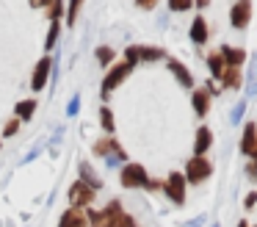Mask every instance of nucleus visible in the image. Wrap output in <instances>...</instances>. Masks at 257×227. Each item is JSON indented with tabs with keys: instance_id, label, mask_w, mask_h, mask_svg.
Masks as SVG:
<instances>
[{
	"instance_id": "obj_1",
	"label": "nucleus",
	"mask_w": 257,
	"mask_h": 227,
	"mask_svg": "<svg viewBox=\"0 0 257 227\" xmlns=\"http://www.w3.org/2000/svg\"><path fill=\"white\" fill-rule=\"evenodd\" d=\"M210 172H213L210 161H207V158H199V155H194V158L185 164V180L194 183V186H199V183H205L207 177H210Z\"/></svg>"
},
{
	"instance_id": "obj_2",
	"label": "nucleus",
	"mask_w": 257,
	"mask_h": 227,
	"mask_svg": "<svg viewBox=\"0 0 257 227\" xmlns=\"http://www.w3.org/2000/svg\"><path fill=\"white\" fill-rule=\"evenodd\" d=\"M133 66L136 64H130V61H122V64H113L111 66V72H108L105 81H102V100H108V94H111L113 89H116L119 83H122L130 72H133Z\"/></svg>"
},
{
	"instance_id": "obj_3",
	"label": "nucleus",
	"mask_w": 257,
	"mask_h": 227,
	"mask_svg": "<svg viewBox=\"0 0 257 227\" xmlns=\"http://www.w3.org/2000/svg\"><path fill=\"white\" fill-rule=\"evenodd\" d=\"M147 183H150V177H147L141 164H124L122 166V186L124 188H139V186H147Z\"/></svg>"
},
{
	"instance_id": "obj_4",
	"label": "nucleus",
	"mask_w": 257,
	"mask_h": 227,
	"mask_svg": "<svg viewBox=\"0 0 257 227\" xmlns=\"http://www.w3.org/2000/svg\"><path fill=\"white\" fill-rule=\"evenodd\" d=\"M91 199H94V188H89L83 180L69 186V202H72V208H86V205H91Z\"/></svg>"
},
{
	"instance_id": "obj_5",
	"label": "nucleus",
	"mask_w": 257,
	"mask_h": 227,
	"mask_svg": "<svg viewBox=\"0 0 257 227\" xmlns=\"http://www.w3.org/2000/svg\"><path fill=\"white\" fill-rule=\"evenodd\" d=\"M166 194L172 202L183 205L185 202V177L180 175V172H172V175L166 177Z\"/></svg>"
},
{
	"instance_id": "obj_6",
	"label": "nucleus",
	"mask_w": 257,
	"mask_h": 227,
	"mask_svg": "<svg viewBox=\"0 0 257 227\" xmlns=\"http://www.w3.org/2000/svg\"><path fill=\"white\" fill-rule=\"evenodd\" d=\"M163 50L161 47H127V61L130 64H139V61H158L163 58Z\"/></svg>"
},
{
	"instance_id": "obj_7",
	"label": "nucleus",
	"mask_w": 257,
	"mask_h": 227,
	"mask_svg": "<svg viewBox=\"0 0 257 227\" xmlns=\"http://www.w3.org/2000/svg\"><path fill=\"white\" fill-rule=\"evenodd\" d=\"M249 17H251L249 0H238V3L232 6V11H229V22H232V28H238V31L249 25Z\"/></svg>"
},
{
	"instance_id": "obj_8",
	"label": "nucleus",
	"mask_w": 257,
	"mask_h": 227,
	"mask_svg": "<svg viewBox=\"0 0 257 227\" xmlns=\"http://www.w3.org/2000/svg\"><path fill=\"white\" fill-rule=\"evenodd\" d=\"M50 66H53V61L47 58V55L39 61V64H36V69H34V78H31V89H34V92H42V89H45L47 78H50Z\"/></svg>"
},
{
	"instance_id": "obj_9",
	"label": "nucleus",
	"mask_w": 257,
	"mask_h": 227,
	"mask_svg": "<svg viewBox=\"0 0 257 227\" xmlns=\"http://www.w3.org/2000/svg\"><path fill=\"white\" fill-rule=\"evenodd\" d=\"M58 227H89V213H83L80 208H69L64 210Z\"/></svg>"
},
{
	"instance_id": "obj_10",
	"label": "nucleus",
	"mask_w": 257,
	"mask_h": 227,
	"mask_svg": "<svg viewBox=\"0 0 257 227\" xmlns=\"http://www.w3.org/2000/svg\"><path fill=\"white\" fill-rule=\"evenodd\" d=\"M240 149H243L246 155H251V158L257 161V125H246L243 127V138H240Z\"/></svg>"
},
{
	"instance_id": "obj_11",
	"label": "nucleus",
	"mask_w": 257,
	"mask_h": 227,
	"mask_svg": "<svg viewBox=\"0 0 257 227\" xmlns=\"http://www.w3.org/2000/svg\"><path fill=\"white\" fill-rule=\"evenodd\" d=\"M218 53H221L224 64H227V66H235V69H238V66L246 61V53H243L240 47H229V44H221V50H218Z\"/></svg>"
},
{
	"instance_id": "obj_12",
	"label": "nucleus",
	"mask_w": 257,
	"mask_h": 227,
	"mask_svg": "<svg viewBox=\"0 0 257 227\" xmlns=\"http://www.w3.org/2000/svg\"><path fill=\"white\" fill-rule=\"evenodd\" d=\"M169 69H172V75L180 81V86H185V89H191V86H194V75L188 72V66H185L183 61H177V58H174V61H169Z\"/></svg>"
},
{
	"instance_id": "obj_13",
	"label": "nucleus",
	"mask_w": 257,
	"mask_h": 227,
	"mask_svg": "<svg viewBox=\"0 0 257 227\" xmlns=\"http://www.w3.org/2000/svg\"><path fill=\"white\" fill-rule=\"evenodd\" d=\"M210 144H213L210 127H199V130H196V138H194V153L199 155V158H205V153L210 149Z\"/></svg>"
},
{
	"instance_id": "obj_14",
	"label": "nucleus",
	"mask_w": 257,
	"mask_h": 227,
	"mask_svg": "<svg viewBox=\"0 0 257 227\" xmlns=\"http://www.w3.org/2000/svg\"><path fill=\"white\" fill-rule=\"evenodd\" d=\"M207 108H210V92H207L205 86H199V89L194 92V111H196L199 116H205Z\"/></svg>"
},
{
	"instance_id": "obj_15",
	"label": "nucleus",
	"mask_w": 257,
	"mask_h": 227,
	"mask_svg": "<svg viewBox=\"0 0 257 227\" xmlns=\"http://www.w3.org/2000/svg\"><path fill=\"white\" fill-rule=\"evenodd\" d=\"M246 97H257V53L249 61V75H246Z\"/></svg>"
},
{
	"instance_id": "obj_16",
	"label": "nucleus",
	"mask_w": 257,
	"mask_h": 227,
	"mask_svg": "<svg viewBox=\"0 0 257 227\" xmlns=\"http://www.w3.org/2000/svg\"><path fill=\"white\" fill-rule=\"evenodd\" d=\"M191 39H194L196 44L207 42V22H205V17H196V20L191 22Z\"/></svg>"
},
{
	"instance_id": "obj_17",
	"label": "nucleus",
	"mask_w": 257,
	"mask_h": 227,
	"mask_svg": "<svg viewBox=\"0 0 257 227\" xmlns=\"http://www.w3.org/2000/svg\"><path fill=\"white\" fill-rule=\"evenodd\" d=\"M94 153L102 155V158H108V155H113V153H122V147H119L111 136H105V138H100V141L94 144Z\"/></svg>"
},
{
	"instance_id": "obj_18",
	"label": "nucleus",
	"mask_w": 257,
	"mask_h": 227,
	"mask_svg": "<svg viewBox=\"0 0 257 227\" xmlns=\"http://www.w3.org/2000/svg\"><path fill=\"white\" fill-rule=\"evenodd\" d=\"M78 169H80V180H83V183H86V186H89V188H94V191H97V188L102 186V180H100V177L94 175V169H91V166L86 164V161H83V164L78 166Z\"/></svg>"
},
{
	"instance_id": "obj_19",
	"label": "nucleus",
	"mask_w": 257,
	"mask_h": 227,
	"mask_svg": "<svg viewBox=\"0 0 257 227\" xmlns=\"http://www.w3.org/2000/svg\"><path fill=\"white\" fill-rule=\"evenodd\" d=\"M207 66H210V72H213V81H221L224 69H227L221 53H210V55H207Z\"/></svg>"
},
{
	"instance_id": "obj_20",
	"label": "nucleus",
	"mask_w": 257,
	"mask_h": 227,
	"mask_svg": "<svg viewBox=\"0 0 257 227\" xmlns=\"http://www.w3.org/2000/svg\"><path fill=\"white\" fill-rule=\"evenodd\" d=\"M100 122H102V130H105L108 136L116 130V122H113V114H111V108H108V105H102V108H100Z\"/></svg>"
},
{
	"instance_id": "obj_21",
	"label": "nucleus",
	"mask_w": 257,
	"mask_h": 227,
	"mask_svg": "<svg viewBox=\"0 0 257 227\" xmlns=\"http://www.w3.org/2000/svg\"><path fill=\"white\" fill-rule=\"evenodd\" d=\"M17 116L20 119H31L34 116V111H36V100H23V103H17Z\"/></svg>"
},
{
	"instance_id": "obj_22",
	"label": "nucleus",
	"mask_w": 257,
	"mask_h": 227,
	"mask_svg": "<svg viewBox=\"0 0 257 227\" xmlns=\"http://www.w3.org/2000/svg\"><path fill=\"white\" fill-rule=\"evenodd\" d=\"M221 83H227L229 89H238L240 83V75H238V69H235V66H227V69H224V75H221Z\"/></svg>"
},
{
	"instance_id": "obj_23",
	"label": "nucleus",
	"mask_w": 257,
	"mask_h": 227,
	"mask_svg": "<svg viewBox=\"0 0 257 227\" xmlns=\"http://www.w3.org/2000/svg\"><path fill=\"white\" fill-rule=\"evenodd\" d=\"M42 6H45L47 17L53 22H58V17H61V0H42Z\"/></svg>"
},
{
	"instance_id": "obj_24",
	"label": "nucleus",
	"mask_w": 257,
	"mask_h": 227,
	"mask_svg": "<svg viewBox=\"0 0 257 227\" xmlns=\"http://www.w3.org/2000/svg\"><path fill=\"white\" fill-rule=\"evenodd\" d=\"M97 61H100L102 66H108L113 61V50L111 47H97Z\"/></svg>"
},
{
	"instance_id": "obj_25",
	"label": "nucleus",
	"mask_w": 257,
	"mask_h": 227,
	"mask_svg": "<svg viewBox=\"0 0 257 227\" xmlns=\"http://www.w3.org/2000/svg\"><path fill=\"white\" fill-rule=\"evenodd\" d=\"M58 31H61V25L58 22H53L50 31H47V39H45V47H53V44L58 42Z\"/></svg>"
},
{
	"instance_id": "obj_26",
	"label": "nucleus",
	"mask_w": 257,
	"mask_h": 227,
	"mask_svg": "<svg viewBox=\"0 0 257 227\" xmlns=\"http://www.w3.org/2000/svg\"><path fill=\"white\" fill-rule=\"evenodd\" d=\"M83 0H69V11H67V25H75V17H78V9Z\"/></svg>"
},
{
	"instance_id": "obj_27",
	"label": "nucleus",
	"mask_w": 257,
	"mask_h": 227,
	"mask_svg": "<svg viewBox=\"0 0 257 227\" xmlns=\"http://www.w3.org/2000/svg\"><path fill=\"white\" fill-rule=\"evenodd\" d=\"M243 111H246V100H243V103H238V105L232 108V114H229V122H232V125H238V122L243 119Z\"/></svg>"
},
{
	"instance_id": "obj_28",
	"label": "nucleus",
	"mask_w": 257,
	"mask_h": 227,
	"mask_svg": "<svg viewBox=\"0 0 257 227\" xmlns=\"http://www.w3.org/2000/svg\"><path fill=\"white\" fill-rule=\"evenodd\" d=\"M194 6V0H169V9L172 11H188Z\"/></svg>"
},
{
	"instance_id": "obj_29",
	"label": "nucleus",
	"mask_w": 257,
	"mask_h": 227,
	"mask_svg": "<svg viewBox=\"0 0 257 227\" xmlns=\"http://www.w3.org/2000/svg\"><path fill=\"white\" fill-rule=\"evenodd\" d=\"M80 111V94H75L72 100H69V105H67V116H75Z\"/></svg>"
},
{
	"instance_id": "obj_30",
	"label": "nucleus",
	"mask_w": 257,
	"mask_h": 227,
	"mask_svg": "<svg viewBox=\"0 0 257 227\" xmlns=\"http://www.w3.org/2000/svg\"><path fill=\"white\" fill-rule=\"evenodd\" d=\"M122 161H124V149H122V153H113V155H108V158H105V164H108V166H119Z\"/></svg>"
},
{
	"instance_id": "obj_31",
	"label": "nucleus",
	"mask_w": 257,
	"mask_h": 227,
	"mask_svg": "<svg viewBox=\"0 0 257 227\" xmlns=\"http://www.w3.org/2000/svg\"><path fill=\"white\" fill-rule=\"evenodd\" d=\"M17 130H20V119H12V122L6 125V130H3V136H14Z\"/></svg>"
},
{
	"instance_id": "obj_32",
	"label": "nucleus",
	"mask_w": 257,
	"mask_h": 227,
	"mask_svg": "<svg viewBox=\"0 0 257 227\" xmlns=\"http://www.w3.org/2000/svg\"><path fill=\"white\" fill-rule=\"evenodd\" d=\"M246 172H249V180H257V161H251V164L246 166Z\"/></svg>"
},
{
	"instance_id": "obj_33",
	"label": "nucleus",
	"mask_w": 257,
	"mask_h": 227,
	"mask_svg": "<svg viewBox=\"0 0 257 227\" xmlns=\"http://www.w3.org/2000/svg\"><path fill=\"white\" fill-rule=\"evenodd\" d=\"M136 3H139L141 9H155V6H158V0H136Z\"/></svg>"
},
{
	"instance_id": "obj_34",
	"label": "nucleus",
	"mask_w": 257,
	"mask_h": 227,
	"mask_svg": "<svg viewBox=\"0 0 257 227\" xmlns=\"http://www.w3.org/2000/svg\"><path fill=\"white\" fill-rule=\"evenodd\" d=\"M36 155H39V147H34V149H31V153H28V155H25V158H23V164H31V161H34Z\"/></svg>"
},
{
	"instance_id": "obj_35",
	"label": "nucleus",
	"mask_w": 257,
	"mask_h": 227,
	"mask_svg": "<svg viewBox=\"0 0 257 227\" xmlns=\"http://www.w3.org/2000/svg\"><path fill=\"white\" fill-rule=\"evenodd\" d=\"M257 205V191H251L249 197H246V208H254Z\"/></svg>"
},
{
	"instance_id": "obj_36",
	"label": "nucleus",
	"mask_w": 257,
	"mask_h": 227,
	"mask_svg": "<svg viewBox=\"0 0 257 227\" xmlns=\"http://www.w3.org/2000/svg\"><path fill=\"white\" fill-rule=\"evenodd\" d=\"M202 224H205V219H202V216H199V219H194V221H188V224H185V227H202Z\"/></svg>"
},
{
	"instance_id": "obj_37",
	"label": "nucleus",
	"mask_w": 257,
	"mask_h": 227,
	"mask_svg": "<svg viewBox=\"0 0 257 227\" xmlns=\"http://www.w3.org/2000/svg\"><path fill=\"white\" fill-rule=\"evenodd\" d=\"M31 6H34V9H42V0H31Z\"/></svg>"
},
{
	"instance_id": "obj_38",
	"label": "nucleus",
	"mask_w": 257,
	"mask_h": 227,
	"mask_svg": "<svg viewBox=\"0 0 257 227\" xmlns=\"http://www.w3.org/2000/svg\"><path fill=\"white\" fill-rule=\"evenodd\" d=\"M238 227H251V224H246V221H240V224Z\"/></svg>"
},
{
	"instance_id": "obj_39",
	"label": "nucleus",
	"mask_w": 257,
	"mask_h": 227,
	"mask_svg": "<svg viewBox=\"0 0 257 227\" xmlns=\"http://www.w3.org/2000/svg\"><path fill=\"white\" fill-rule=\"evenodd\" d=\"M210 227H221V224H210Z\"/></svg>"
}]
</instances>
